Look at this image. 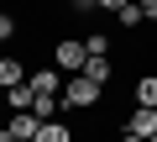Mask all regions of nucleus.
I'll return each mask as SVG.
<instances>
[{"label": "nucleus", "mask_w": 157, "mask_h": 142, "mask_svg": "<svg viewBox=\"0 0 157 142\" xmlns=\"http://www.w3.org/2000/svg\"><path fill=\"white\" fill-rule=\"evenodd\" d=\"M84 63H89V47H84V37H58L52 42V68L58 74H84Z\"/></svg>", "instance_id": "nucleus-1"}, {"label": "nucleus", "mask_w": 157, "mask_h": 142, "mask_svg": "<svg viewBox=\"0 0 157 142\" xmlns=\"http://www.w3.org/2000/svg\"><path fill=\"white\" fill-rule=\"evenodd\" d=\"M110 42H115L110 32H89V37H84V47H89V58H110Z\"/></svg>", "instance_id": "nucleus-10"}, {"label": "nucleus", "mask_w": 157, "mask_h": 142, "mask_svg": "<svg viewBox=\"0 0 157 142\" xmlns=\"http://www.w3.org/2000/svg\"><path fill=\"white\" fill-rule=\"evenodd\" d=\"M32 100H37V90H32V84H16V90H6V105H11V116H16V111H32Z\"/></svg>", "instance_id": "nucleus-9"}, {"label": "nucleus", "mask_w": 157, "mask_h": 142, "mask_svg": "<svg viewBox=\"0 0 157 142\" xmlns=\"http://www.w3.org/2000/svg\"><path fill=\"white\" fill-rule=\"evenodd\" d=\"M84 79H94V84L105 90V84L115 79V68H110V58H89V63H84Z\"/></svg>", "instance_id": "nucleus-8"}, {"label": "nucleus", "mask_w": 157, "mask_h": 142, "mask_svg": "<svg viewBox=\"0 0 157 142\" xmlns=\"http://www.w3.org/2000/svg\"><path fill=\"white\" fill-rule=\"evenodd\" d=\"M131 100L147 105V111H157V74H141V79L131 84Z\"/></svg>", "instance_id": "nucleus-7"}, {"label": "nucleus", "mask_w": 157, "mask_h": 142, "mask_svg": "<svg viewBox=\"0 0 157 142\" xmlns=\"http://www.w3.org/2000/svg\"><path fill=\"white\" fill-rule=\"evenodd\" d=\"M37 95H63V84H68V74H58V68H37V74L26 79Z\"/></svg>", "instance_id": "nucleus-4"}, {"label": "nucleus", "mask_w": 157, "mask_h": 142, "mask_svg": "<svg viewBox=\"0 0 157 142\" xmlns=\"http://www.w3.org/2000/svg\"><path fill=\"white\" fill-rule=\"evenodd\" d=\"M115 142H141V137H131V132H121V137H115Z\"/></svg>", "instance_id": "nucleus-18"}, {"label": "nucleus", "mask_w": 157, "mask_h": 142, "mask_svg": "<svg viewBox=\"0 0 157 142\" xmlns=\"http://www.w3.org/2000/svg\"><path fill=\"white\" fill-rule=\"evenodd\" d=\"M16 37V16H6V11H0V42H11Z\"/></svg>", "instance_id": "nucleus-13"}, {"label": "nucleus", "mask_w": 157, "mask_h": 142, "mask_svg": "<svg viewBox=\"0 0 157 142\" xmlns=\"http://www.w3.org/2000/svg\"><path fill=\"white\" fill-rule=\"evenodd\" d=\"M6 126H11V137H16V142H37V132H42V121H37L32 111H16Z\"/></svg>", "instance_id": "nucleus-5"}, {"label": "nucleus", "mask_w": 157, "mask_h": 142, "mask_svg": "<svg viewBox=\"0 0 157 142\" xmlns=\"http://www.w3.org/2000/svg\"><path fill=\"white\" fill-rule=\"evenodd\" d=\"M0 142H16V137H11V126H0Z\"/></svg>", "instance_id": "nucleus-17"}, {"label": "nucleus", "mask_w": 157, "mask_h": 142, "mask_svg": "<svg viewBox=\"0 0 157 142\" xmlns=\"http://www.w3.org/2000/svg\"><path fill=\"white\" fill-rule=\"evenodd\" d=\"M126 6H131V0H100V11H110V16H121Z\"/></svg>", "instance_id": "nucleus-14"}, {"label": "nucleus", "mask_w": 157, "mask_h": 142, "mask_svg": "<svg viewBox=\"0 0 157 142\" xmlns=\"http://www.w3.org/2000/svg\"><path fill=\"white\" fill-rule=\"evenodd\" d=\"M105 100V90L94 84V79H84V74H73L68 84H63V111H94Z\"/></svg>", "instance_id": "nucleus-2"}, {"label": "nucleus", "mask_w": 157, "mask_h": 142, "mask_svg": "<svg viewBox=\"0 0 157 142\" xmlns=\"http://www.w3.org/2000/svg\"><path fill=\"white\" fill-rule=\"evenodd\" d=\"M136 6H141V16H147V21H157V0H136Z\"/></svg>", "instance_id": "nucleus-16"}, {"label": "nucleus", "mask_w": 157, "mask_h": 142, "mask_svg": "<svg viewBox=\"0 0 157 142\" xmlns=\"http://www.w3.org/2000/svg\"><path fill=\"white\" fill-rule=\"evenodd\" d=\"M68 11H100V0H68Z\"/></svg>", "instance_id": "nucleus-15"}, {"label": "nucleus", "mask_w": 157, "mask_h": 142, "mask_svg": "<svg viewBox=\"0 0 157 142\" xmlns=\"http://www.w3.org/2000/svg\"><path fill=\"white\" fill-rule=\"evenodd\" d=\"M126 132H131V137H141V142H152V137H157V111L136 105V111L126 116Z\"/></svg>", "instance_id": "nucleus-3"}, {"label": "nucleus", "mask_w": 157, "mask_h": 142, "mask_svg": "<svg viewBox=\"0 0 157 142\" xmlns=\"http://www.w3.org/2000/svg\"><path fill=\"white\" fill-rule=\"evenodd\" d=\"M37 142H73V132H68L63 121H42V132H37Z\"/></svg>", "instance_id": "nucleus-11"}, {"label": "nucleus", "mask_w": 157, "mask_h": 142, "mask_svg": "<svg viewBox=\"0 0 157 142\" xmlns=\"http://www.w3.org/2000/svg\"><path fill=\"white\" fill-rule=\"evenodd\" d=\"M26 79H32V74L21 68V58H16V53L0 58V90H16V84H26Z\"/></svg>", "instance_id": "nucleus-6"}, {"label": "nucleus", "mask_w": 157, "mask_h": 142, "mask_svg": "<svg viewBox=\"0 0 157 142\" xmlns=\"http://www.w3.org/2000/svg\"><path fill=\"white\" fill-rule=\"evenodd\" d=\"M152 142H157V137H152Z\"/></svg>", "instance_id": "nucleus-19"}, {"label": "nucleus", "mask_w": 157, "mask_h": 142, "mask_svg": "<svg viewBox=\"0 0 157 142\" xmlns=\"http://www.w3.org/2000/svg\"><path fill=\"white\" fill-rule=\"evenodd\" d=\"M141 21H147V16H141V6H136V0H131V6H126V11L115 16V26H121V32H136Z\"/></svg>", "instance_id": "nucleus-12"}]
</instances>
